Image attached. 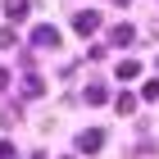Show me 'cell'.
I'll return each instance as SVG.
<instances>
[{
	"label": "cell",
	"mask_w": 159,
	"mask_h": 159,
	"mask_svg": "<svg viewBox=\"0 0 159 159\" xmlns=\"http://www.w3.org/2000/svg\"><path fill=\"white\" fill-rule=\"evenodd\" d=\"M96 27H100V14H96V9H82V14H73V32H77V37H91Z\"/></svg>",
	"instance_id": "3957f363"
},
{
	"label": "cell",
	"mask_w": 159,
	"mask_h": 159,
	"mask_svg": "<svg viewBox=\"0 0 159 159\" xmlns=\"http://www.w3.org/2000/svg\"><path fill=\"white\" fill-rule=\"evenodd\" d=\"M132 41H136V27H132V23H118V27L109 32V46H132Z\"/></svg>",
	"instance_id": "277c9868"
},
{
	"label": "cell",
	"mask_w": 159,
	"mask_h": 159,
	"mask_svg": "<svg viewBox=\"0 0 159 159\" xmlns=\"http://www.w3.org/2000/svg\"><path fill=\"white\" fill-rule=\"evenodd\" d=\"M27 159H46V155H41V150H37V155H27Z\"/></svg>",
	"instance_id": "9a60e30c"
},
{
	"label": "cell",
	"mask_w": 159,
	"mask_h": 159,
	"mask_svg": "<svg viewBox=\"0 0 159 159\" xmlns=\"http://www.w3.org/2000/svg\"><path fill=\"white\" fill-rule=\"evenodd\" d=\"M82 100H86V105H105V100H109V91H105L100 82H91V86L82 91Z\"/></svg>",
	"instance_id": "52a82bcc"
},
{
	"label": "cell",
	"mask_w": 159,
	"mask_h": 159,
	"mask_svg": "<svg viewBox=\"0 0 159 159\" xmlns=\"http://www.w3.org/2000/svg\"><path fill=\"white\" fill-rule=\"evenodd\" d=\"M141 100H159V77H155V82H146V86H141Z\"/></svg>",
	"instance_id": "7c38bea8"
},
{
	"label": "cell",
	"mask_w": 159,
	"mask_h": 159,
	"mask_svg": "<svg viewBox=\"0 0 159 159\" xmlns=\"http://www.w3.org/2000/svg\"><path fill=\"white\" fill-rule=\"evenodd\" d=\"M0 91H9V68H0Z\"/></svg>",
	"instance_id": "5bb4252c"
},
{
	"label": "cell",
	"mask_w": 159,
	"mask_h": 159,
	"mask_svg": "<svg viewBox=\"0 0 159 159\" xmlns=\"http://www.w3.org/2000/svg\"><path fill=\"white\" fill-rule=\"evenodd\" d=\"M114 77H118V82H136V77H141V64H136V59H123L118 68H114Z\"/></svg>",
	"instance_id": "8992f818"
},
{
	"label": "cell",
	"mask_w": 159,
	"mask_h": 159,
	"mask_svg": "<svg viewBox=\"0 0 159 159\" xmlns=\"http://www.w3.org/2000/svg\"><path fill=\"white\" fill-rule=\"evenodd\" d=\"M18 118H23L18 105H5V109H0V127H18Z\"/></svg>",
	"instance_id": "9c48e42d"
},
{
	"label": "cell",
	"mask_w": 159,
	"mask_h": 159,
	"mask_svg": "<svg viewBox=\"0 0 159 159\" xmlns=\"http://www.w3.org/2000/svg\"><path fill=\"white\" fill-rule=\"evenodd\" d=\"M114 5H132V0H114Z\"/></svg>",
	"instance_id": "2e32d148"
},
{
	"label": "cell",
	"mask_w": 159,
	"mask_h": 159,
	"mask_svg": "<svg viewBox=\"0 0 159 159\" xmlns=\"http://www.w3.org/2000/svg\"><path fill=\"white\" fill-rule=\"evenodd\" d=\"M18 46V32H14V27H0V50H14Z\"/></svg>",
	"instance_id": "8fae6325"
},
{
	"label": "cell",
	"mask_w": 159,
	"mask_h": 159,
	"mask_svg": "<svg viewBox=\"0 0 159 159\" xmlns=\"http://www.w3.org/2000/svg\"><path fill=\"white\" fill-rule=\"evenodd\" d=\"M114 109H118V114H132V109H136V96H127V91L114 96Z\"/></svg>",
	"instance_id": "30bf717a"
},
{
	"label": "cell",
	"mask_w": 159,
	"mask_h": 159,
	"mask_svg": "<svg viewBox=\"0 0 159 159\" xmlns=\"http://www.w3.org/2000/svg\"><path fill=\"white\" fill-rule=\"evenodd\" d=\"M41 91H46V82H41L37 73H27V77H23V96H27V100H37Z\"/></svg>",
	"instance_id": "ba28073f"
},
{
	"label": "cell",
	"mask_w": 159,
	"mask_h": 159,
	"mask_svg": "<svg viewBox=\"0 0 159 159\" xmlns=\"http://www.w3.org/2000/svg\"><path fill=\"white\" fill-rule=\"evenodd\" d=\"M100 146H105V132H100V127H86V132H77V150H82V155H96Z\"/></svg>",
	"instance_id": "7a4b0ae2"
},
{
	"label": "cell",
	"mask_w": 159,
	"mask_h": 159,
	"mask_svg": "<svg viewBox=\"0 0 159 159\" xmlns=\"http://www.w3.org/2000/svg\"><path fill=\"white\" fill-rule=\"evenodd\" d=\"M27 14H32V9H27V0H5V18H9V23H23Z\"/></svg>",
	"instance_id": "5b68a950"
},
{
	"label": "cell",
	"mask_w": 159,
	"mask_h": 159,
	"mask_svg": "<svg viewBox=\"0 0 159 159\" xmlns=\"http://www.w3.org/2000/svg\"><path fill=\"white\" fill-rule=\"evenodd\" d=\"M32 46H41V50H59V27H50V23L32 27Z\"/></svg>",
	"instance_id": "6da1fadb"
},
{
	"label": "cell",
	"mask_w": 159,
	"mask_h": 159,
	"mask_svg": "<svg viewBox=\"0 0 159 159\" xmlns=\"http://www.w3.org/2000/svg\"><path fill=\"white\" fill-rule=\"evenodd\" d=\"M0 159H18V146L14 141H0Z\"/></svg>",
	"instance_id": "4fadbf2b"
}]
</instances>
